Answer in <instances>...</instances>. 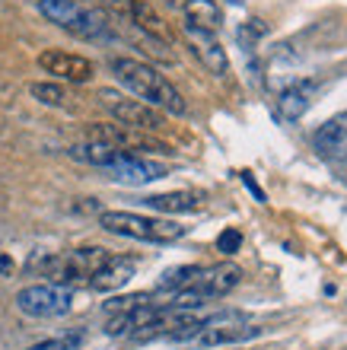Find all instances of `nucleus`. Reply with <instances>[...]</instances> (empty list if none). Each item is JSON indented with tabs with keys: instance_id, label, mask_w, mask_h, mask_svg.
Instances as JSON below:
<instances>
[{
	"instance_id": "6",
	"label": "nucleus",
	"mask_w": 347,
	"mask_h": 350,
	"mask_svg": "<svg viewBox=\"0 0 347 350\" xmlns=\"http://www.w3.org/2000/svg\"><path fill=\"white\" fill-rule=\"evenodd\" d=\"M73 293L61 284H32L16 293V309L29 319H61L70 312Z\"/></svg>"
},
{
	"instance_id": "13",
	"label": "nucleus",
	"mask_w": 347,
	"mask_h": 350,
	"mask_svg": "<svg viewBox=\"0 0 347 350\" xmlns=\"http://www.w3.org/2000/svg\"><path fill=\"white\" fill-rule=\"evenodd\" d=\"M125 10H128L131 23L144 32L146 38H153V42H159V45H166V42H172V36H169V26L163 23V16L156 13L146 0H128L125 3Z\"/></svg>"
},
{
	"instance_id": "2",
	"label": "nucleus",
	"mask_w": 347,
	"mask_h": 350,
	"mask_svg": "<svg viewBox=\"0 0 347 350\" xmlns=\"http://www.w3.org/2000/svg\"><path fill=\"white\" fill-rule=\"evenodd\" d=\"M112 252H105L102 245H83V249L64 252V255H36L29 261V271H38L42 277H51V284L61 286H90L92 274L109 261Z\"/></svg>"
},
{
	"instance_id": "20",
	"label": "nucleus",
	"mask_w": 347,
	"mask_h": 350,
	"mask_svg": "<svg viewBox=\"0 0 347 350\" xmlns=\"http://www.w3.org/2000/svg\"><path fill=\"white\" fill-rule=\"evenodd\" d=\"M80 347H83V332L73 328V332H64L57 338H45V341L32 344L29 350H80Z\"/></svg>"
},
{
	"instance_id": "1",
	"label": "nucleus",
	"mask_w": 347,
	"mask_h": 350,
	"mask_svg": "<svg viewBox=\"0 0 347 350\" xmlns=\"http://www.w3.org/2000/svg\"><path fill=\"white\" fill-rule=\"evenodd\" d=\"M112 74L125 90H131L140 102L166 111V115H185V96L166 80L156 67L144 64L138 57H112Z\"/></svg>"
},
{
	"instance_id": "15",
	"label": "nucleus",
	"mask_w": 347,
	"mask_h": 350,
	"mask_svg": "<svg viewBox=\"0 0 347 350\" xmlns=\"http://www.w3.org/2000/svg\"><path fill=\"white\" fill-rule=\"evenodd\" d=\"M277 102H281L283 118H290V121L303 118V115L312 109V102H316V83H312V80H296V83L283 86Z\"/></svg>"
},
{
	"instance_id": "25",
	"label": "nucleus",
	"mask_w": 347,
	"mask_h": 350,
	"mask_svg": "<svg viewBox=\"0 0 347 350\" xmlns=\"http://www.w3.org/2000/svg\"><path fill=\"white\" fill-rule=\"evenodd\" d=\"M169 3H182V0H169Z\"/></svg>"
},
{
	"instance_id": "10",
	"label": "nucleus",
	"mask_w": 347,
	"mask_h": 350,
	"mask_svg": "<svg viewBox=\"0 0 347 350\" xmlns=\"http://www.w3.org/2000/svg\"><path fill=\"white\" fill-rule=\"evenodd\" d=\"M185 38H188V48L194 51V57L207 67L214 77H227L229 70V57L223 51V45L217 42L214 32H198V29H188L185 26Z\"/></svg>"
},
{
	"instance_id": "12",
	"label": "nucleus",
	"mask_w": 347,
	"mask_h": 350,
	"mask_svg": "<svg viewBox=\"0 0 347 350\" xmlns=\"http://www.w3.org/2000/svg\"><path fill=\"white\" fill-rule=\"evenodd\" d=\"M204 201L207 198L201 191H166V194H146L140 204L156 213H194L204 207Z\"/></svg>"
},
{
	"instance_id": "26",
	"label": "nucleus",
	"mask_w": 347,
	"mask_h": 350,
	"mask_svg": "<svg viewBox=\"0 0 347 350\" xmlns=\"http://www.w3.org/2000/svg\"><path fill=\"white\" fill-rule=\"evenodd\" d=\"M233 350H236V347H233Z\"/></svg>"
},
{
	"instance_id": "5",
	"label": "nucleus",
	"mask_w": 347,
	"mask_h": 350,
	"mask_svg": "<svg viewBox=\"0 0 347 350\" xmlns=\"http://www.w3.org/2000/svg\"><path fill=\"white\" fill-rule=\"evenodd\" d=\"M38 13L51 26L64 29L77 38H105L109 36V16L99 7H90L86 0H38Z\"/></svg>"
},
{
	"instance_id": "9",
	"label": "nucleus",
	"mask_w": 347,
	"mask_h": 350,
	"mask_svg": "<svg viewBox=\"0 0 347 350\" xmlns=\"http://www.w3.org/2000/svg\"><path fill=\"white\" fill-rule=\"evenodd\" d=\"M102 172L109 175L112 182L118 185H131V188H140V185H150V182H159L166 178V166L163 163H153L146 157H138V153H121L112 166H105Z\"/></svg>"
},
{
	"instance_id": "23",
	"label": "nucleus",
	"mask_w": 347,
	"mask_h": 350,
	"mask_svg": "<svg viewBox=\"0 0 347 350\" xmlns=\"http://www.w3.org/2000/svg\"><path fill=\"white\" fill-rule=\"evenodd\" d=\"M112 3H121V7H125V3H128V0H112Z\"/></svg>"
},
{
	"instance_id": "8",
	"label": "nucleus",
	"mask_w": 347,
	"mask_h": 350,
	"mask_svg": "<svg viewBox=\"0 0 347 350\" xmlns=\"http://www.w3.org/2000/svg\"><path fill=\"white\" fill-rule=\"evenodd\" d=\"M38 67L51 74L55 80H64V83H90L96 77V64L83 55H70V51H61V48H48L38 55Z\"/></svg>"
},
{
	"instance_id": "4",
	"label": "nucleus",
	"mask_w": 347,
	"mask_h": 350,
	"mask_svg": "<svg viewBox=\"0 0 347 350\" xmlns=\"http://www.w3.org/2000/svg\"><path fill=\"white\" fill-rule=\"evenodd\" d=\"M239 284H242V267L233 265V261H223V265H214V267H201L192 284L182 286L179 293H172V299L166 306L194 312V309L207 306L210 299H220V296L233 293Z\"/></svg>"
},
{
	"instance_id": "24",
	"label": "nucleus",
	"mask_w": 347,
	"mask_h": 350,
	"mask_svg": "<svg viewBox=\"0 0 347 350\" xmlns=\"http://www.w3.org/2000/svg\"><path fill=\"white\" fill-rule=\"evenodd\" d=\"M229 3H242V0H229Z\"/></svg>"
},
{
	"instance_id": "17",
	"label": "nucleus",
	"mask_w": 347,
	"mask_h": 350,
	"mask_svg": "<svg viewBox=\"0 0 347 350\" xmlns=\"http://www.w3.org/2000/svg\"><path fill=\"white\" fill-rule=\"evenodd\" d=\"M67 153H70L73 159L86 163V166L105 169V166H112V163H115V159H118L125 150L109 147V144H99V140H86V144H77V147H70Z\"/></svg>"
},
{
	"instance_id": "11",
	"label": "nucleus",
	"mask_w": 347,
	"mask_h": 350,
	"mask_svg": "<svg viewBox=\"0 0 347 350\" xmlns=\"http://www.w3.org/2000/svg\"><path fill=\"white\" fill-rule=\"evenodd\" d=\"M138 271V261L128 258V255H109V261L92 274L90 286L92 290H99V293H112V290H121V286L128 284L131 277Z\"/></svg>"
},
{
	"instance_id": "16",
	"label": "nucleus",
	"mask_w": 347,
	"mask_h": 350,
	"mask_svg": "<svg viewBox=\"0 0 347 350\" xmlns=\"http://www.w3.org/2000/svg\"><path fill=\"white\" fill-rule=\"evenodd\" d=\"M316 150L322 157H335V153H344L347 150V115H335L331 121H325L316 137H312Z\"/></svg>"
},
{
	"instance_id": "3",
	"label": "nucleus",
	"mask_w": 347,
	"mask_h": 350,
	"mask_svg": "<svg viewBox=\"0 0 347 350\" xmlns=\"http://www.w3.org/2000/svg\"><path fill=\"white\" fill-rule=\"evenodd\" d=\"M99 226L112 236L121 239H138V242H153V245H169L185 236V226L166 217H146V213L134 211H102Z\"/></svg>"
},
{
	"instance_id": "7",
	"label": "nucleus",
	"mask_w": 347,
	"mask_h": 350,
	"mask_svg": "<svg viewBox=\"0 0 347 350\" xmlns=\"http://www.w3.org/2000/svg\"><path fill=\"white\" fill-rule=\"evenodd\" d=\"M99 102L109 109V115L125 128L134 131H146V134H156V131L166 128V115L153 105H146L140 99H128L115 90H99Z\"/></svg>"
},
{
	"instance_id": "21",
	"label": "nucleus",
	"mask_w": 347,
	"mask_h": 350,
	"mask_svg": "<svg viewBox=\"0 0 347 350\" xmlns=\"http://www.w3.org/2000/svg\"><path fill=\"white\" fill-rule=\"evenodd\" d=\"M239 249H242V232L239 230L229 226V230H223L217 236V252H223V255H236Z\"/></svg>"
},
{
	"instance_id": "18",
	"label": "nucleus",
	"mask_w": 347,
	"mask_h": 350,
	"mask_svg": "<svg viewBox=\"0 0 347 350\" xmlns=\"http://www.w3.org/2000/svg\"><path fill=\"white\" fill-rule=\"evenodd\" d=\"M29 92H32V99H38L42 105H51V109H77V102H73L77 96L61 83H32Z\"/></svg>"
},
{
	"instance_id": "19",
	"label": "nucleus",
	"mask_w": 347,
	"mask_h": 350,
	"mask_svg": "<svg viewBox=\"0 0 347 350\" xmlns=\"http://www.w3.org/2000/svg\"><path fill=\"white\" fill-rule=\"evenodd\" d=\"M198 271H201V265H182V267H169L163 274V280L156 284V290L159 293H179L182 286H188L198 277Z\"/></svg>"
},
{
	"instance_id": "22",
	"label": "nucleus",
	"mask_w": 347,
	"mask_h": 350,
	"mask_svg": "<svg viewBox=\"0 0 347 350\" xmlns=\"http://www.w3.org/2000/svg\"><path fill=\"white\" fill-rule=\"evenodd\" d=\"M140 303H150V293H134V296H115L105 303V312H125V309H134Z\"/></svg>"
},
{
	"instance_id": "14",
	"label": "nucleus",
	"mask_w": 347,
	"mask_h": 350,
	"mask_svg": "<svg viewBox=\"0 0 347 350\" xmlns=\"http://www.w3.org/2000/svg\"><path fill=\"white\" fill-rule=\"evenodd\" d=\"M185 26L198 29V32H214L217 36L223 26V10L217 7V0H185L182 3Z\"/></svg>"
}]
</instances>
